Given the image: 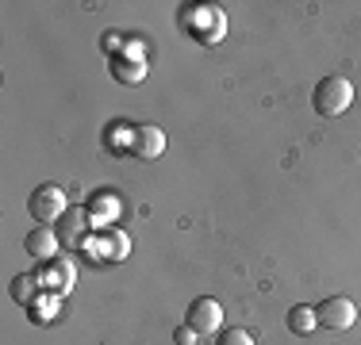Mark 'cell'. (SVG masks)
Here are the masks:
<instances>
[{"label":"cell","instance_id":"6da1fadb","mask_svg":"<svg viewBox=\"0 0 361 345\" xmlns=\"http://www.w3.org/2000/svg\"><path fill=\"white\" fill-rule=\"evenodd\" d=\"M354 104V84L346 81L342 73H331V77H323L319 84H315V92H312V108L319 111V115H342V111Z\"/></svg>","mask_w":361,"mask_h":345},{"label":"cell","instance_id":"7a4b0ae2","mask_svg":"<svg viewBox=\"0 0 361 345\" xmlns=\"http://www.w3.org/2000/svg\"><path fill=\"white\" fill-rule=\"evenodd\" d=\"M27 211L35 222H54L66 215V192L58 184H39L27 200Z\"/></svg>","mask_w":361,"mask_h":345},{"label":"cell","instance_id":"3957f363","mask_svg":"<svg viewBox=\"0 0 361 345\" xmlns=\"http://www.w3.org/2000/svg\"><path fill=\"white\" fill-rule=\"evenodd\" d=\"M315 322L326 326V330H350V326L357 322V307H354V299H346V296H331V299H323V303L315 307Z\"/></svg>","mask_w":361,"mask_h":345},{"label":"cell","instance_id":"277c9868","mask_svg":"<svg viewBox=\"0 0 361 345\" xmlns=\"http://www.w3.org/2000/svg\"><path fill=\"white\" fill-rule=\"evenodd\" d=\"M185 326H192L196 334H216L219 326H223V307H219V299H212V296L192 299V303H188Z\"/></svg>","mask_w":361,"mask_h":345},{"label":"cell","instance_id":"5b68a950","mask_svg":"<svg viewBox=\"0 0 361 345\" xmlns=\"http://www.w3.org/2000/svg\"><path fill=\"white\" fill-rule=\"evenodd\" d=\"M58 246H62V238H58L50 227H35L27 238H23V249H27L35 261H50V257L58 253Z\"/></svg>","mask_w":361,"mask_h":345},{"label":"cell","instance_id":"8992f818","mask_svg":"<svg viewBox=\"0 0 361 345\" xmlns=\"http://www.w3.org/2000/svg\"><path fill=\"white\" fill-rule=\"evenodd\" d=\"M161 150H166V134H161L158 127H139V131H135V142H131V153H135V158L154 161Z\"/></svg>","mask_w":361,"mask_h":345},{"label":"cell","instance_id":"52a82bcc","mask_svg":"<svg viewBox=\"0 0 361 345\" xmlns=\"http://www.w3.org/2000/svg\"><path fill=\"white\" fill-rule=\"evenodd\" d=\"M315 307H292L288 310V330L292 334H312L315 330Z\"/></svg>","mask_w":361,"mask_h":345},{"label":"cell","instance_id":"ba28073f","mask_svg":"<svg viewBox=\"0 0 361 345\" xmlns=\"http://www.w3.org/2000/svg\"><path fill=\"white\" fill-rule=\"evenodd\" d=\"M81 222H85L81 211H66L62 215V230H58L62 246H77V238H81Z\"/></svg>","mask_w":361,"mask_h":345},{"label":"cell","instance_id":"9c48e42d","mask_svg":"<svg viewBox=\"0 0 361 345\" xmlns=\"http://www.w3.org/2000/svg\"><path fill=\"white\" fill-rule=\"evenodd\" d=\"M35 284H39V276H35V272H27V276H16V288H12L16 303H31V296H35Z\"/></svg>","mask_w":361,"mask_h":345},{"label":"cell","instance_id":"30bf717a","mask_svg":"<svg viewBox=\"0 0 361 345\" xmlns=\"http://www.w3.org/2000/svg\"><path fill=\"white\" fill-rule=\"evenodd\" d=\"M216 345H254V338L243 330V326H231V330H223L219 334V341Z\"/></svg>","mask_w":361,"mask_h":345},{"label":"cell","instance_id":"8fae6325","mask_svg":"<svg viewBox=\"0 0 361 345\" xmlns=\"http://www.w3.org/2000/svg\"><path fill=\"white\" fill-rule=\"evenodd\" d=\"M111 73H116L119 81H127V84H139L142 81V65H131V62H119Z\"/></svg>","mask_w":361,"mask_h":345},{"label":"cell","instance_id":"7c38bea8","mask_svg":"<svg viewBox=\"0 0 361 345\" xmlns=\"http://www.w3.org/2000/svg\"><path fill=\"white\" fill-rule=\"evenodd\" d=\"M196 338H200V334H196L192 326H180V330H173V341H177V345H192Z\"/></svg>","mask_w":361,"mask_h":345}]
</instances>
